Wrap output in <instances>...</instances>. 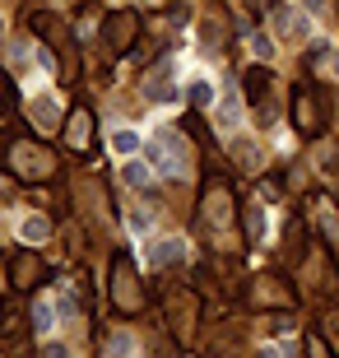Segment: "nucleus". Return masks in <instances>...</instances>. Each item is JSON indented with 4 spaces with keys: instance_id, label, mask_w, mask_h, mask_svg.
I'll return each mask as SVG.
<instances>
[{
    "instance_id": "2",
    "label": "nucleus",
    "mask_w": 339,
    "mask_h": 358,
    "mask_svg": "<svg viewBox=\"0 0 339 358\" xmlns=\"http://www.w3.org/2000/svg\"><path fill=\"white\" fill-rule=\"evenodd\" d=\"M10 168L19 177H47L52 173V154L38 145H28V140H14L10 145Z\"/></svg>"
},
{
    "instance_id": "10",
    "label": "nucleus",
    "mask_w": 339,
    "mask_h": 358,
    "mask_svg": "<svg viewBox=\"0 0 339 358\" xmlns=\"http://www.w3.org/2000/svg\"><path fill=\"white\" fill-rule=\"evenodd\" d=\"M33 117H38V131H56V103L52 98H38L33 103Z\"/></svg>"
},
{
    "instance_id": "24",
    "label": "nucleus",
    "mask_w": 339,
    "mask_h": 358,
    "mask_svg": "<svg viewBox=\"0 0 339 358\" xmlns=\"http://www.w3.org/2000/svg\"><path fill=\"white\" fill-rule=\"evenodd\" d=\"M256 358H274V349H261V354H256Z\"/></svg>"
},
{
    "instance_id": "15",
    "label": "nucleus",
    "mask_w": 339,
    "mask_h": 358,
    "mask_svg": "<svg viewBox=\"0 0 339 358\" xmlns=\"http://www.w3.org/2000/svg\"><path fill=\"white\" fill-rule=\"evenodd\" d=\"M247 238H251V242H261V238H265V219H261V210H247Z\"/></svg>"
},
{
    "instance_id": "11",
    "label": "nucleus",
    "mask_w": 339,
    "mask_h": 358,
    "mask_svg": "<svg viewBox=\"0 0 339 358\" xmlns=\"http://www.w3.org/2000/svg\"><path fill=\"white\" fill-rule=\"evenodd\" d=\"M307 33V24H302V14H279V38H302Z\"/></svg>"
},
{
    "instance_id": "13",
    "label": "nucleus",
    "mask_w": 339,
    "mask_h": 358,
    "mask_svg": "<svg viewBox=\"0 0 339 358\" xmlns=\"http://www.w3.org/2000/svg\"><path fill=\"white\" fill-rule=\"evenodd\" d=\"M112 149H117V154H135V149H140V135L135 131H117L112 135Z\"/></svg>"
},
{
    "instance_id": "12",
    "label": "nucleus",
    "mask_w": 339,
    "mask_h": 358,
    "mask_svg": "<svg viewBox=\"0 0 339 358\" xmlns=\"http://www.w3.org/2000/svg\"><path fill=\"white\" fill-rule=\"evenodd\" d=\"M84 140H89V112L79 107L75 117H70V145H84Z\"/></svg>"
},
{
    "instance_id": "9",
    "label": "nucleus",
    "mask_w": 339,
    "mask_h": 358,
    "mask_svg": "<svg viewBox=\"0 0 339 358\" xmlns=\"http://www.w3.org/2000/svg\"><path fill=\"white\" fill-rule=\"evenodd\" d=\"M182 256H186L182 242H158V247H154V266H177Z\"/></svg>"
},
{
    "instance_id": "22",
    "label": "nucleus",
    "mask_w": 339,
    "mask_h": 358,
    "mask_svg": "<svg viewBox=\"0 0 339 358\" xmlns=\"http://www.w3.org/2000/svg\"><path fill=\"white\" fill-rule=\"evenodd\" d=\"M312 358H330V354H326V345H321V340H312Z\"/></svg>"
},
{
    "instance_id": "1",
    "label": "nucleus",
    "mask_w": 339,
    "mask_h": 358,
    "mask_svg": "<svg viewBox=\"0 0 339 358\" xmlns=\"http://www.w3.org/2000/svg\"><path fill=\"white\" fill-rule=\"evenodd\" d=\"M112 307H121V312H140L144 307V289L131 275V256H117V270H112Z\"/></svg>"
},
{
    "instance_id": "6",
    "label": "nucleus",
    "mask_w": 339,
    "mask_h": 358,
    "mask_svg": "<svg viewBox=\"0 0 339 358\" xmlns=\"http://www.w3.org/2000/svg\"><path fill=\"white\" fill-rule=\"evenodd\" d=\"M242 84H247L251 103H261L265 93H270V70H247V80H242Z\"/></svg>"
},
{
    "instance_id": "16",
    "label": "nucleus",
    "mask_w": 339,
    "mask_h": 358,
    "mask_svg": "<svg viewBox=\"0 0 339 358\" xmlns=\"http://www.w3.org/2000/svg\"><path fill=\"white\" fill-rule=\"evenodd\" d=\"M191 103H196V107H209V103H214V89H209L205 80H196V84H191Z\"/></svg>"
},
{
    "instance_id": "8",
    "label": "nucleus",
    "mask_w": 339,
    "mask_h": 358,
    "mask_svg": "<svg viewBox=\"0 0 339 358\" xmlns=\"http://www.w3.org/2000/svg\"><path fill=\"white\" fill-rule=\"evenodd\" d=\"M19 233H24V242H47V238H52V224H47L42 214H33V219H24Z\"/></svg>"
},
{
    "instance_id": "17",
    "label": "nucleus",
    "mask_w": 339,
    "mask_h": 358,
    "mask_svg": "<svg viewBox=\"0 0 339 358\" xmlns=\"http://www.w3.org/2000/svg\"><path fill=\"white\" fill-rule=\"evenodd\" d=\"M126 182L131 186H149V168H144V163H126Z\"/></svg>"
},
{
    "instance_id": "4",
    "label": "nucleus",
    "mask_w": 339,
    "mask_h": 358,
    "mask_svg": "<svg viewBox=\"0 0 339 358\" xmlns=\"http://www.w3.org/2000/svg\"><path fill=\"white\" fill-rule=\"evenodd\" d=\"M103 28H107V42H112V52H126V47H131V38L140 33V14H135V10H121V14H112Z\"/></svg>"
},
{
    "instance_id": "7",
    "label": "nucleus",
    "mask_w": 339,
    "mask_h": 358,
    "mask_svg": "<svg viewBox=\"0 0 339 358\" xmlns=\"http://www.w3.org/2000/svg\"><path fill=\"white\" fill-rule=\"evenodd\" d=\"M237 121H242V98H233V93H228V98L219 103V126H223V131H233Z\"/></svg>"
},
{
    "instance_id": "18",
    "label": "nucleus",
    "mask_w": 339,
    "mask_h": 358,
    "mask_svg": "<svg viewBox=\"0 0 339 358\" xmlns=\"http://www.w3.org/2000/svg\"><path fill=\"white\" fill-rule=\"evenodd\" d=\"M251 47H256V56H270L274 52V42L265 38V33H256V38H251Z\"/></svg>"
},
{
    "instance_id": "3",
    "label": "nucleus",
    "mask_w": 339,
    "mask_h": 358,
    "mask_svg": "<svg viewBox=\"0 0 339 358\" xmlns=\"http://www.w3.org/2000/svg\"><path fill=\"white\" fill-rule=\"evenodd\" d=\"M293 117H298V131H302V135H316V131H321V112H316V93L307 89V84H298V89H293Z\"/></svg>"
},
{
    "instance_id": "20",
    "label": "nucleus",
    "mask_w": 339,
    "mask_h": 358,
    "mask_svg": "<svg viewBox=\"0 0 339 358\" xmlns=\"http://www.w3.org/2000/svg\"><path fill=\"white\" fill-rule=\"evenodd\" d=\"M10 98H14V93H10V80H5V75H0V107L10 103Z\"/></svg>"
},
{
    "instance_id": "21",
    "label": "nucleus",
    "mask_w": 339,
    "mask_h": 358,
    "mask_svg": "<svg viewBox=\"0 0 339 358\" xmlns=\"http://www.w3.org/2000/svg\"><path fill=\"white\" fill-rule=\"evenodd\" d=\"M247 5H251V14H265V10H270V0H247Z\"/></svg>"
},
{
    "instance_id": "5",
    "label": "nucleus",
    "mask_w": 339,
    "mask_h": 358,
    "mask_svg": "<svg viewBox=\"0 0 339 358\" xmlns=\"http://www.w3.org/2000/svg\"><path fill=\"white\" fill-rule=\"evenodd\" d=\"M42 279H47V266L38 256H14V289H33Z\"/></svg>"
},
{
    "instance_id": "19",
    "label": "nucleus",
    "mask_w": 339,
    "mask_h": 358,
    "mask_svg": "<svg viewBox=\"0 0 339 358\" xmlns=\"http://www.w3.org/2000/svg\"><path fill=\"white\" fill-rule=\"evenodd\" d=\"M42 358H70L66 345H42Z\"/></svg>"
},
{
    "instance_id": "23",
    "label": "nucleus",
    "mask_w": 339,
    "mask_h": 358,
    "mask_svg": "<svg viewBox=\"0 0 339 358\" xmlns=\"http://www.w3.org/2000/svg\"><path fill=\"white\" fill-rule=\"evenodd\" d=\"M52 5H66V10H75V5H84V0H52Z\"/></svg>"
},
{
    "instance_id": "14",
    "label": "nucleus",
    "mask_w": 339,
    "mask_h": 358,
    "mask_svg": "<svg viewBox=\"0 0 339 358\" xmlns=\"http://www.w3.org/2000/svg\"><path fill=\"white\" fill-rule=\"evenodd\" d=\"M52 321H56V312H52L47 303L33 307V331H52Z\"/></svg>"
}]
</instances>
